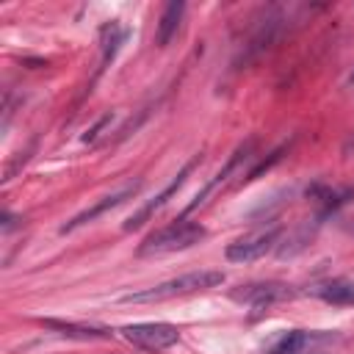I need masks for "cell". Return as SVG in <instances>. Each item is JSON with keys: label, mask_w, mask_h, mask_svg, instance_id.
I'll use <instances>...</instances> for the list:
<instances>
[{"label": "cell", "mask_w": 354, "mask_h": 354, "mask_svg": "<svg viewBox=\"0 0 354 354\" xmlns=\"http://www.w3.org/2000/svg\"><path fill=\"white\" fill-rule=\"evenodd\" d=\"M277 39V22L271 19V22H266V25H260V30L252 36V41L246 44V55H243V64H249L252 58H257L263 50H268L271 47V41Z\"/></svg>", "instance_id": "13"}, {"label": "cell", "mask_w": 354, "mask_h": 354, "mask_svg": "<svg viewBox=\"0 0 354 354\" xmlns=\"http://www.w3.org/2000/svg\"><path fill=\"white\" fill-rule=\"evenodd\" d=\"M41 326L55 329L58 335L77 337V340H91V337H108L111 332L102 326H86V324H72V321H58V318H41Z\"/></svg>", "instance_id": "10"}, {"label": "cell", "mask_w": 354, "mask_h": 354, "mask_svg": "<svg viewBox=\"0 0 354 354\" xmlns=\"http://www.w3.org/2000/svg\"><path fill=\"white\" fill-rule=\"evenodd\" d=\"M318 296L329 304H354V282L351 279H332L318 288Z\"/></svg>", "instance_id": "12"}, {"label": "cell", "mask_w": 354, "mask_h": 354, "mask_svg": "<svg viewBox=\"0 0 354 354\" xmlns=\"http://www.w3.org/2000/svg\"><path fill=\"white\" fill-rule=\"evenodd\" d=\"M144 119H147V111H141V113H138L136 119H130L127 124H122V127H119V136H116V141H122V138H127V136H130V133H133V130H136V127H138V124H141Z\"/></svg>", "instance_id": "16"}, {"label": "cell", "mask_w": 354, "mask_h": 354, "mask_svg": "<svg viewBox=\"0 0 354 354\" xmlns=\"http://www.w3.org/2000/svg\"><path fill=\"white\" fill-rule=\"evenodd\" d=\"M277 235H279V230H277V227H268V230H260V232L243 235V238L232 241V243L227 246V252H224V254H227V260H232V263H252V260L263 257V254L274 246Z\"/></svg>", "instance_id": "6"}, {"label": "cell", "mask_w": 354, "mask_h": 354, "mask_svg": "<svg viewBox=\"0 0 354 354\" xmlns=\"http://www.w3.org/2000/svg\"><path fill=\"white\" fill-rule=\"evenodd\" d=\"M254 147H257V138H246L243 144H238V147H235V152L230 155V160L224 163V169H221V171H216V174L205 183V188H202V191L188 202V207H185V213H183V216H188V213H194L196 207H202V205H205V202H207V199H210V196H213V194H216V191L230 180V174H235V171L241 169V163L252 160V158H254Z\"/></svg>", "instance_id": "3"}, {"label": "cell", "mask_w": 354, "mask_h": 354, "mask_svg": "<svg viewBox=\"0 0 354 354\" xmlns=\"http://www.w3.org/2000/svg\"><path fill=\"white\" fill-rule=\"evenodd\" d=\"M282 152H285V147H279V149H274V152H271V155H268V158H266V160H263L260 166H254V169H252V171H249V174H246L243 180H246V183H249V180H257V177H260L263 171H268V169H271V166H274V163H277V160L282 158Z\"/></svg>", "instance_id": "15"}, {"label": "cell", "mask_w": 354, "mask_h": 354, "mask_svg": "<svg viewBox=\"0 0 354 354\" xmlns=\"http://www.w3.org/2000/svg\"><path fill=\"white\" fill-rule=\"evenodd\" d=\"M138 188H141V183H138V180H133V183H124V185H122V188H116L113 194H108V196L97 199L91 207H86L83 213H77L72 221H66V224L61 227V232H72V230H77V227H83V224H88V221H94V218L105 216L108 210H113V207H119L122 202L133 199V196L138 194Z\"/></svg>", "instance_id": "5"}, {"label": "cell", "mask_w": 354, "mask_h": 354, "mask_svg": "<svg viewBox=\"0 0 354 354\" xmlns=\"http://www.w3.org/2000/svg\"><path fill=\"white\" fill-rule=\"evenodd\" d=\"M108 122H111V113L100 116V119H97V124H94V127H91V130L83 136V141H86V144H88V141H97V138H100V133L105 130V124H108Z\"/></svg>", "instance_id": "17"}, {"label": "cell", "mask_w": 354, "mask_h": 354, "mask_svg": "<svg viewBox=\"0 0 354 354\" xmlns=\"http://www.w3.org/2000/svg\"><path fill=\"white\" fill-rule=\"evenodd\" d=\"M124 340L138 346V348H147V351H160V348H169L177 343V329L171 324H130L122 329Z\"/></svg>", "instance_id": "4"}, {"label": "cell", "mask_w": 354, "mask_h": 354, "mask_svg": "<svg viewBox=\"0 0 354 354\" xmlns=\"http://www.w3.org/2000/svg\"><path fill=\"white\" fill-rule=\"evenodd\" d=\"M238 301H249L254 307H268L271 301H279V299H288L290 290L285 285H277V282H263V285H246L243 290L232 293Z\"/></svg>", "instance_id": "8"}, {"label": "cell", "mask_w": 354, "mask_h": 354, "mask_svg": "<svg viewBox=\"0 0 354 354\" xmlns=\"http://www.w3.org/2000/svg\"><path fill=\"white\" fill-rule=\"evenodd\" d=\"M351 83H354V75H351Z\"/></svg>", "instance_id": "18"}, {"label": "cell", "mask_w": 354, "mask_h": 354, "mask_svg": "<svg viewBox=\"0 0 354 354\" xmlns=\"http://www.w3.org/2000/svg\"><path fill=\"white\" fill-rule=\"evenodd\" d=\"M326 337L315 335V332H288L279 343H274L266 354H313L318 343H324Z\"/></svg>", "instance_id": "9"}, {"label": "cell", "mask_w": 354, "mask_h": 354, "mask_svg": "<svg viewBox=\"0 0 354 354\" xmlns=\"http://www.w3.org/2000/svg\"><path fill=\"white\" fill-rule=\"evenodd\" d=\"M205 238V227L188 218H177L169 227L152 232L144 238V243L138 246V257H158V254H169V252H180L188 249L194 243H199Z\"/></svg>", "instance_id": "2"}, {"label": "cell", "mask_w": 354, "mask_h": 354, "mask_svg": "<svg viewBox=\"0 0 354 354\" xmlns=\"http://www.w3.org/2000/svg\"><path fill=\"white\" fill-rule=\"evenodd\" d=\"M196 163H199V155H194V158H191V160H188V163H185V166H183V169H180V171L171 177V183H169V185H166V188H163V191H160L155 199H149V202H147V205H144V207H141L136 216H130V218L124 221V230H127V232H130V230H138V227H141V224H144V221H147V218H149V216H152L158 207H163V205H166V202H169V199H171V196H174V194L183 188L185 177L194 171V166H196Z\"/></svg>", "instance_id": "7"}, {"label": "cell", "mask_w": 354, "mask_h": 354, "mask_svg": "<svg viewBox=\"0 0 354 354\" xmlns=\"http://www.w3.org/2000/svg\"><path fill=\"white\" fill-rule=\"evenodd\" d=\"M183 11H185V3H180V0H171V3L163 8L160 22H158V33H155L158 47H166V44L171 41V36H174V33H177V28H180Z\"/></svg>", "instance_id": "11"}, {"label": "cell", "mask_w": 354, "mask_h": 354, "mask_svg": "<svg viewBox=\"0 0 354 354\" xmlns=\"http://www.w3.org/2000/svg\"><path fill=\"white\" fill-rule=\"evenodd\" d=\"M122 28L116 25V22H111L105 30H102V64H108L113 55H116V47H119V41H122Z\"/></svg>", "instance_id": "14"}, {"label": "cell", "mask_w": 354, "mask_h": 354, "mask_svg": "<svg viewBox=\"0 0 354 354\" xmlns=\"http://www.w3.org/2000/svg\"><path fill=\"white\" fill-rule=\"evenodd\" d=\"M221 282H224L221 271H188V274L166 279V282H160L155 288H147V290H138V293H127V296H122V301L124 304H149V301H163V299H171V296H188V293L210 290V288H218Z\"/></svg>", "instance_id": "1"}]
</instances>
